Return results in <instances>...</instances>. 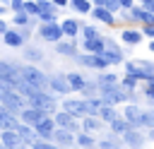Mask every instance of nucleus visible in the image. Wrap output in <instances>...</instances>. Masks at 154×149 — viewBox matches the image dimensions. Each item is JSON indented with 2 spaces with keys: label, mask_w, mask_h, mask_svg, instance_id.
Wrapping results in <instances>:
<instances>
[{
  "label": "nucleus",
  "mask_w": 154,
  "mask_h": 149,
  "mask_svg": "<svg viewBox=\"0 0 154 149\" xmlns=\"http://www.w3.org/2000/svg\"><path fill=\"white\" fill-rule=\"evenodd\" d=\"M0 106H2V108H7V111H10V113H14V115H22V111H26V108H29V101H24L17 91L0 87Z\"/></svg>",
  "instance_id": "1"
},
{
  "label": "nucleus",
  "mask_w": 154,
  "mask_h": 149,
  "mask_svg": "<svg viewBox=\"0 0 154 149\" xmlns=\"http://www.w3.org/2000/svg\"><path fill=\"white\" fill-rule=\"evenodd\" d=\"M46 118H48V115H46L43 111H36V108H31V106H29L26 111H22L19 123H24V125H29V127H34V130H36V127H38Z\"/></svg>",
  "instance_id": "4"
},
{
  "label": "nucleus",
  "mask_w": 154,
  "mask_h": 149,
  "mask_svg": "<svg viewBox=\"0 0 154 149\" xmlns=\"http://www.w3.org/2000/svg\"><path fill=\"white\" fill-rule=\"evenodd\" d=\"M0 149H7V147H0Z\"/></svg>",
  "instance_id": "46"
},
{
  "label": "nucleus",
  "mask_w": 154,
  "mask_h": 149,
  "mask_svg": "<svg viewBox=\"0 0 154 149\" xmlns=\"http://www.w3.org/2000/svg\"><path fill=\"white\" fill-rule=\"evenodd\" d=\"M103 58L108 60V65H118V62L123 60V53L116 48V43H106V53H103Z\"/></svg>",
  "instance_id": "16"
},
{
  "label": "nucleus",
  "mask_w": 154,
  "mask_h": 149,
  "mask_svg": "<svg viewBox=\"0 0 154 149\" xmlns=\"http://www.w3.org/2000/svg\"><path fill=\"white\" fill-rule=\"evenodd\" d=\"M0 142H2V147H7V149H24V147H29L14 130H5V132H0Z\"/></svg>",
  "instance_id": "6"
},
{
  "label": "nucleus",
  "mask_w": 154,
  "mask_h": 149,
  "mask_svg": "<svg viewBox=\"0 0 154 149\" xmlns=\"http://www.w3.org/2000/svg\"><path fill=\"white\" fill-rule=\"evenodd\" d=\"M101 94H103V103H106V106H113V103H120V101L128 99V94H125L123 89H118V87L101 89Z\"/></svg>",
  "instance_id": "9"
},
{
  "label": "nucleus",
  "mask_w": 154,
  "mask_h": 149,
  "mask_svg": "<svg viewBox=\"0 0 154 149\" xmlns=\"http://www.w3.org/2000/svg\"><path fill=\"white\" fill-rule=\"evenodd\" d=\"M53 139H55V142H58L60 147H72V144L77 142V137H75L72 132H67V130H55Z\"/></svg>",
  "instance_id": "14"
},
{
  "label": "nucleus",
  "mask_w": 154,
  "mask_h": 149,
  "mask_svg": "<svg viewBox=\"0 0 154 149\" xmlns=\"http://www.w3.org/2000/svg\"><path fill=\"white\" fill-rule=\"evenodd\" d=\"M53 2H55V7H65L70 0H53Z\"/></svg>",
  "instance_id": "43"
},
{
  "label": "nucleus",
  "mask_w": 154,
  "mask_h": 149,
  "mask_svg": "<svg viewBox=\"0 0 154 149\" xmlns=\"http://www.w3.org/2000/svg\"><path fill=\"white\" fill-rule=\"evenodd\" d=\"M38 34H41L46 41H55V43H60V38L65 36V31H63V24H58V22H53V24H41Z\"/></svg>",
  "instance_id": "5"
},
{
  "label": "nucleus",
  "mask_w": 154,
  "mask_h": 149,
  "mask_svg": "<svg viewBox=\"0 0 154 149\" xmlns=\"http://www.w3.org/2000/svg\"><path fill=\"white\" fill-rule=\"evenodd\" d=\"M14 24H19V26L29 24V17H26V12H19V14H14Z\"/></svg>",
  "instance_id": "37"
},
{
  "label": "nucleus",
  "mask_w": 154,
  "mask_h": 149,
  "mask_svg": "<svg viewBox=\"0 0 154 149\" xmlns=\"http://www.w3.org/2000/svg\"><path fill=\"white\" fill-rule=\"evenodd\" d=\"M26 55H29V58H38V60H41V50H26Z\"/></svg>",
  "instance_id": "41"
},
{
  "label": "nucleus",
  "mask_w": 154,
  "mask_h": 149,
  "mask_svg": "<svg viewBox=\"0 0 154 149\" xmlns=\"http://www.w3.org/2000/svg\"><path fill=\"white\" fill-rule=\"evenodd\" d=\"M77 144H79V147H94V139H91L89 135H79V137H77Z\"/></svg>",
  "instance_id": "33"
},
{
  "label": "nucleus",
  "mask_w": 154,
  "mask_h": 149,
  "mask_svg": "<svg viewBox=\"0 0 154 149\" xmlns=\"http://www.w3.org/2000/svg\"><path fill=\"white\" fill-rule=\"evenodd\" d=\"M14 132H17V135H19V137L29 144V147H34V144H36V137H38V135H36V130H34V127H29V125L19 123V127H17Z\"/></svg>",
  "instance_id": "13"
},
{
  "label": "nucleus",
  "mask_w": 154,
  "mask_h": 149,
  "mask_svg": "<svg viewBox=\"0 0 154 149\" xmlns=\"http://www.w3.org/2000/svg\"><path fill=\"white\" fill-rule=\"evenodd\" d=\"M72 7L79 12V14H87V12H94V5L89 0H72Z\"/></svg>",
  "instance_id": "26"
},
{
  "label": "nucleus",
  "mask_w": 154,
  "mask_h": 149,
  "mask_svg": "<svg viewBox=\"0 0 154 149\" xmlns=\"http://www.w3.org/2000/svg\"><path fill=\"white\" fill-rule=\"evenodd\" d=\"M125 144H128V147H140V144H142V135H140L137 130H130V132L125 135Z\"/></svg>",
  "instance_id": "27"
},
{
  "label": "nucleus",
  "mask_w": 154,
  "mask_h": 149,
  "mask_svg": "<svg viewBox=\"0 0 154 149\" xmlns=\"http://www.w3.org/2000/svg\"><path fill=\"white\" fill-rule=\"evenodd\" d=\"M82 34H84V41H96V38H101V36H99V29H96V26H91V24H89V26H84V29H82Z\"/></svg>",
  "instance_id": "30"
},
{
  "label": "nucleus",
  "mask_w": 154,
  "mask_h": 149,
  "mask_svg": "<svg viewBox=\"0 0 154 149\" xmlns=\"http://www.w3.org/2000/svg\"><path fill=\"white\" fill-rule=\"evenodd\" d=\"M77 60H79V65H87V67H94V70H103L108 65V60L103 55H79Z\"/></svg>",
  "instance_id": "11"
},
{
  "label": "nucleus",
  "mask_w": 154,
  "mask_h": 149,
  "mask_svg": "<svg viewBox=\"0 0 154 149\" xmlns=\"http://www.w3.org/2000/svg\"><path fill=\"white\" fill-rule=\"evenodd\" d=\"M120 38H123L125 43H132V46H135V43L142 41V31H137V29H125V31L120 34Z\"/></svg>",
  "instance_id": "22"
},
{
  "label": "nucleus",
  "mask_w": 154,
  "mask_h": 149,
  "mask_svg": "<svg viewBox=\"0 0 154 149\" xmlns=\"http://www.w3.org/2000/svg\"><path fill=\"white\" fill-rule=\"evenodd\" d=\"M19 72H22V79H24L29 87H34L36 91H43V89L51 84V79H48L38 67H34V65H22Z\"/></svg>",
  "instance_id": "2"
},
{
  "label": "nucleus",
  "mask_w": 154,
  "mask_h": 149,
  "mask_svg": "<svg viewBox=\"0 0 154 149\" xmlns=\"http://www.w3.org/2000/svg\"><path fill=\"white\" fill-rule=\"evenodd\" d=\"M84 127H87V130H99V127H101V120H96V118H84Z\"/></svg>",
  "instance_id": "32"
},
{
  "label": "nucleus",
  "mask_w": 154,
  "mask_h": 149,
  "mask_svg": "<svg viewBox=\"0 0 154 149\" xmlns=\"http://www.w3.org/2000/svg\"><path fill=\"white\" fill-rule=\"evenodd\" d=\"M84 48L89 50V55H103V53H106V41H103V38L84 41Z\"/></svg>",
  "instance_id": "15"
},
{
  "label": "nucleus",
  "mask_w": 154,
  "mask_h": 149,
  "mask_svg": "<svg viewBox=\"0 0 154 149\" xmlns=\"http://www.w3.org/2000/svg\"><path fill=\"white\" fill-rule=\"evenodd\" d=\"M91 14H94V19H99V22H103V24H108V26H111V24H116V22H113V14H111V12H106V10H101V7H94V12H91Z\"/></svg>",
  "instance_id": "24"
},
{
  "label": "nucleus",
  "mask_w": 154,
  "mask_h": 149,
  "mask_svg": "<svg viewBox=\"0 0 154 149\" xmlns=\"http://www.w3.org/2000/svg\"><path fill=\"white\" fill-rule=\"evenodd\" d=\"M58 53H63V55H75V46H72V43H58Z\"/></svg>",
  "instance_id": "31"
},
{
  "label": "nucleus",
  "mask_w": 154,
  "mask_h": 149,
  "mask_svg": "<svg viewBox=\"0 0 154 149\" xmlns=\"http://www.w3.org/2000/svg\"><path fill=\"white\" fill-rule=\"evenodd\" d=\"M123 87H125V89H132V87H137V77H132V74H125V79H123Z\"/></svg>",
  "instance_id": "34"
},
{
  "label": "nucleus",
  "mask_w": 154,
  "mask_h": 149,
  "mask_svg": "<svg viewBox=\"0 0 154 149\" xmlns=\"http://www.w3.org/2000/svg\"><path fill=\"white\" fill-rule=\"evenodd\" d=\"M55 130H58V125H55V118H46V120H43V123L36 127V135H41V137H46V139H53Z\"/></svg>",
  "instance_id": "12"
},
{
  "label": "nucleus",
  "mask_w": 154,
  "mask_h": 149,
  "mask_svg": "<svg viewBox=\"0 0 154 149\" xmlns=\"http://www.w3.org/2000/svg\"><path fill=\"white\" fill-rule=\"evenodd\" d=\"M116 82H118V77H116V74H101V79H99V89L116 87Z\"/></svg>",
  "instance_id": "29"
},
{
  "label": "nucleus",
  "mask_w": 154,
  "mask_h": 149,
  "mask_svg": "<svg viewBox=\"0 0 154 149\" xmlns=\"http://www.w3.org/2000/svg\"><path fill=\"white\" fill-rule=\"evenodd\" d=\"M53 91H58V94H70L72 91V87H70V82L67 79H63V77H55V79H51V84H48Z\"/></svg>",
  "instance_id": "17"
},
{
  "label": "nucleus",
  "mask_w": 154,
  "mask_h": 149,
  "mask_svg": "<svg viewBox=\"0 0 154 149\" xmlns=\"http://www.w3.org/2000/svg\"><path fill=\"white\" fill-rule=\"evenodd\" d=\"M65 79L70 82L72 91H82V89H87V82H84V77H82V74H77V72H70Z\"/></svg>",
  "instance_id": "19"
},
{
  "label": "nucleus",
  "mask_w": 154,
  "mask_h": 149,
  "mask_svg": "<svg viewBox=\"0 0 154 149\" xmlns=\"http://www.w3.org/2000/svg\"><path fill=\"white\" fill-rule=\"evenodd\" d=\"M94 7H101V10H106V12H118L123 5H120V0H96Z\"/></svg>",
  "instance_id": "23"
},
{
  "label": "nucleus",
  "mask_w": 154,
  "mask_h": 149,
  "mask_svg": "<svg viewBox=\"0 0 154 149\" xmlns=\"http://www.w3.org/2000/svg\"><path fill=\"white\" fill-rule=\"evenodd\" d=\"M10 10H14V14L24 12V2H22V0H12V2H10Z\"/></svg>",
  "instance_id": "35"
},
{
  "label": "nucleus",
  "mask_w": 154,
  "mask_h": 149,
  "mask_svg": "<svg viewBox=\"0 0 154 149\" xmlns=\"http://www.w3.org/2000/svg\"><path fill=\"white\" fill-rule=\"evenodd\" d=\"M19 127V118H14V113H10L7 108L0 106V130H17Z\"/></svg>",
  "instance_id": "10"
},
{
  "label": "nucleus",
  "mask_w": 154,
  "mask_h": 149,
  "mask_svg": "<svg viewBox=\"0 0 154 149\" xmlns=\"http://www.w3.org/2000/svg\"><path fill=\"white\" fill-rule=\"evenodd\" d=\"M142 10L149 12V14H154V0H144V2H142Z\"/></svg>",
  "instance_id": "38"
},
{
  "label": "nucleus",
  "mask_w": 154,
  "mask_h": 149,
  "mask_svg": "<svg viewBox=\"0 0 154 149\" xmlns=\"http://www.w3.org/2000/svg\"><path fill=\"white\" fill-rule=\"evenodd\" d=\"M99 118H101L103 123H108V125H113V123H116V120H118L120 115H118V111H116L113 106H103V108L99 111Z\"/></svg>",
  "instance_id": "18"
},
{
  "label": "nucleus",
  "mask_w": 154,
  "mask_h": 149,
  "mask_svg": "<svg viewBox=\"0 0 154 149\" xmlns=\"http://www.w3.org/2000/svg\"><path fill=\"white\" fill-rule=\"evenodd\" d=\"M101 147H103V149H116V144H113V142H101Z\"/></svg>",
  "instance_id": "44"
},
{
  "label": "nucleus",
  "mask_w": 154,
  "mask_h": 149,
  "mask_svg": "<svg viewBox=\"0 0 154 149\" xmlns=\"http://www.w3.org/2000/svg\"><path fill=\"white\" fill-rule=\"evenodd\" d=\"M125 70H128V74H132V77H137V79H144L147 84H149V82H152V77H154V74H149V72H144V70L135 67L132 62H128V65H125Z\"/></svg>",
  "instance_id": "21"
},
{
  "label": "nucleus",
  "mask_w": 154,
  "mask_h": 149,
  "mask_svg": "<svg viewBox=\"0 0 154 149\" xmlns=\"http://www.w3.org/2000/svg\"><path fill=\"white\" fill-rule=\"evenodd\" d=\"M2 41H5V43H7L10 48H19L24 38H22V34H19V31H12V29H10V31H7L5 36H2Z\"/></svg>",
  "instance_id": "20"
},
{
  "label": "nucleus",
  "mask_w": 154,
  "mask_h": 149,
  "mask_svg": "<svg viewBox=\"0 0 154 149\" xmlns=\"http://www.w3.org/2000/svg\"><path fill=\"white\" fill-rule=\"evenodd\" d=\"M29 106L36 108V111H43V113L48 115V113L55 111V99H53L51 94H46V91H36V94L29 99Z\"/></svg>",
  "instance_id": "3"
},
{
  "label": "nucleus",
  "mask_w": 154,
  "mask_h": 149,
  "mask_svg": "<svg viewBox=\"0 0 154 149\" xmlns=\"http://www.w3.org/2000/svg\"><path fill=\"white\" fill-rule=\"evenodd\" d=\"M142 34H147V36H152V38H154V26H144V31H142Z\"/></svg>",
  "instance_id": "42"
},
{
  "label": "nucleus",
  "mask_w": 154,
  "mask_h": 149,
  "mask_svg": "<svg viewBox=\"0 0 154 149\" xmlns=\"http://www.w3.org/2000/svg\"><path fill=\"white\" fill-rule=\"evenodd\" d=\"M111 130H113V132H123V135H128V132H130V123H128L125 118H118V120L111 125Z\"/></svg>",
  "instance_id": "28"
},
{
  "label": "nucleus",
  "mask_w": 154,
  "mask_h": 149,
  "mask_svg": "<svg viewBox=\"0 0 154 149\" xmlns=\"http://www.w3.org/2000/svg\"><path fill=\"white\" fill-rule=\"evenodd\" d=\"M24 12L26 14H38V5L36 2H24Z\"/></svg>",
  "instance_id": "36"
},
{
  "label": "nucleus",
  "mask_w": 154,
  "mask_h": 149,
  "mask_svg": "<svg viewBox=\"0 0 154 149\" xmlns=\"http://www.w3.org/2000/svg\"><path fill=\"white\" fill-rule=\"evenodd\" d=\"M31 149H58V147H53V144H48V142H36Z\"/></svg>",
  "instance_id": "39"
},
{
  "label": "nucleus",
  "mask_w": 154,
  "mask_h": 149,
  "mask_svg": "<svg viewBox=\"0 0 154 149\" xmlns=\"http://www.w3.org/2000/svg\"><path fill=\"white\" fill-rule=\"evenodd\" d=\"M63 111L65 113H70V115H89V108H87V101H72V99H65L63 101Z\"/></svg>",
  "instance_id": "8"
},
{
  "label": "nucleus",
  "mask_w": 154,
  "mask_h": 149,
  "mask_svg": "<svg viewBox=\"0 0 154 149\" xmlns=\"http://www.w3.org/2000/svg\"><path fill=\"white\" fill-rule=\"evenodd\" d=\"M53 118H55L58 130H67V132H72V135L77 132V118H75V115H70V113L60 111V113H55Z\"/></svg>",
  "instance_id": "7"
},
{
  "label": "nucleus",
  "mask_w": 154,
  "mask_h": 149,
  "mask_svg": "<svg viewBox=\"0 0 154 149\" xmlns=\"http://www.w3.org/2000/svg\"><path fill=\"white\" fill-rule=\"evenodd\" d=\"M149 50H152V53H154V41H152V43H149Z\"/></svg>",
  "instance_id": "45"
},
{
  "label": "nucleus",
  "mask_w": 154,
  "mask_h": 149,
  "mask_svg": "<svg viewBox=\"0 0 154 149\" xmlns=\"http://www.w3.org/2000/svg\"><path fill=\"white\" fill-rule=\"evenodd\" d=\"M63 31H65V36L75 38V36H77V31H79V26H77V22H75V19H63Z\"/></svg>",
  "instance_id": "25"
},
{
  "label": "nucleus",
  "mask_w": 154,
  "mask_h": 149,
  "mask_svg": "<svg viewBox=\"0 0 154 149\" xmlns=\"http://www.w3.org/2000/svg\"><path fill=\"white\" fill-rule=\"evenodd\" d=\"M147 99L154 101V77H152V82H149V87H147Z\"/></svg>",
  "instance_id": "40"
}]
</instances>
